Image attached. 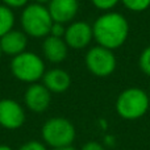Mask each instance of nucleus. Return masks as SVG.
I'll return each mask as SVG.
<instances>
[{"instance_id": "obj_1", "label": "nucleus", "mask_w": 150, "mask_h": 150, "mask_svg": "<svg viewBox=\"0 0 150 150\" xmlns=\"http://www.w3.org/2000/svg\"><path fill=\"white\" fill-rule=\"evenodd\" d=\"M93 40L96 44L109 50H116L129 37V23L120 12H103L92 24Z\"/></svg>"}, {"instance_id": "obj_2", "label": "nucleus", "mask_w": 150, "mask_h": 150, "mask_svg": "<svg viewBox=\"0 0 150 150\" xmlns=\"http://www.w3.org/2000/svg\"><path fill=\"white\" fill-rule=\"evenodd\" d=\"M53 18L45 4L30 3L23 8L20 16V24L23 32L28 37L33 38H45L50 34L53 25Z\"/></svg>"}, {"instance_id": "obj_3", "label": "nucleus", "mask_w": 150, "mask_h": 150, "mask_svg": "<svg viewBox=\"0 0 150 150\" xmlns=\"http://www.w3.org/2000/svg\"><path fill=\"white\" fill-rule=\"evenodd\" d=\"M150 99L145 90L138 87L125 88L116 99L115 108L121 119L138 120L149 111Z\"/></svg>"}, {"instance_id": "obj_4", "label": "nucleus", "mask_w": 150, "mask_h": 150, "mask_svg": "<svg viewBox=\"0 0 150 150\" xmlns=\"http://www.w3.org/2000/svg\"><path fill=\"white\" fill-rule=\"evenodd\" d=\"M42 142L52 149L71 146L76 137L74 124L69 119L62 116L50 117L44 122L41 128Z\"/></svg>"}, {"instance_id": "obj_5", "label": "nucleus", "mask_w": 150, "mask_h": 150, "mask_svg": "<svg viewBox=\"0 0 150 150\" xmlns=\"http://www.w3.org/2000/svg\"><path fill=\"white\" fill-rule=\"evenodd\" d=\"M11 73L17 80L28 84L38 83L46 73L44 58L33 52L25 50L24 53L12 58Z\"/></svg>"}, {"instance_id": "obj_6", "label": "nucleus", "mask_w": 150, "mask_h": 150, "mask_svg": "<svg viewBox=\"0 0 150 150\" xmlns=\"http://www.w3.org/2000/svg\"><path fill=\"white\" fill-rule=\"evenodd\" d=\"M86 67L92 75L98 78H107L115 73L117 67V58L113 50L100 45L91 47L84 57Z\"/></svg>"}, {"instance_id": "obj_7", "label": "nucleus", "mask_w": 150, "mask_h": 150, "mask_svg": "<svg viewBox=\"0 0 150 150\" xmlns=\"http://www.w3.org/2000/svg\"><path fill=\"white\" fill-rule=\"evenodd\" d=\"M63 40L67 44L69 49H86L93 41L92 25L86 21H73L66 26Z\"/></svg>"}, {"instance_id": "obj_8", "label": "nucleus", "mask_w": 150, "mask_h": 150, "mask_svg": "<svg viewBox=\"0 0 150 150\" xmlns=\"http://www.w3.org/2000/svg\"><path fill=\"white\" fill-rule=\"evenodd\" d=\"M25 109L18 101L5 98L0 100V127L8 130H16L25 122Z\"/></svg>"}, {"instance_id": "obj_9", "label": "nucleus", "mask_w": 150, "mask_h": 150, "mask_svg": "<svg viewBox=\"0 0 150 150\" xmlns=\"http://www.w3.org/2000/svg\"><path fill=\"white\" fill-rule=\"evenodd\" d=\"M24 103L30 112L44 113L52 103V92L42 83L29 84L24 93Z\"/></svg>"}, {"instance_id": "obj_10", "label": "nucleus", "mask_w": 150, "mask_h": 150, "mask_svg": "<svg viewBox=\"0 0 150 150\" xmlns=\"http://www.w3.org/2000/svg\"><path fill=\"white\" fill-rule=\"evenodd\" d=\"M47 9L54 23L66 25L75 21L79 12V0H50Z\"/></svg>"}, {"instance_id": "obj_11", "label": "nucleus", "mask_w": 150, "mask_h": 150, "mask_svg": "<svg viewBox=\"0 0 150 150\" xmlns=\"http://www.w3.org/2000/svg\"><path fill=\"white\" fill-rule=\"evenodd\" d=\"M42 54L47 62L53 65H59L67 58L69 46L63 38L54 36H47L42 41Z\"/></svg>"}, {"instance_id": "obj_12", "label": "nucleus", "mask_w": 150, "mask_h": 150, "mask_svg": "<svg viewBox=\"0 0 150 150\" xmlns=\"http://www.w3.org/2000/svg\"><path fill=\"white\" fill-rule=\"evenodd\" d=\"M26 46H28V36L23 30L12 29L0 38L1 53L12 58L25 52Z\"/></svg>"}, {"instance_id": "obj_13", "label": "nucleus", "mask_w": 150, "mask_h": 150, "mask_svg": "<svg viewBox=\"0 0 150 150\" xmlns=\"http://www.w3.org/2000/svg\"><path fill=\"white\" fill-rule=\"evenodd\" d=\"M42 84L52 93H63L70 88L71 76L66 70L61 67H54L46 70L42 76Z\"/></svg>"}, {"instance_id": "obj_14", "label": "nucleus", "mask_w": 150, "mask_h": 150, "mask_svg": "<svg viewBox=\"0 0 150 150\" xmlns=\"http://www.w3.org/2000/svg\"><path fill=\"white\" fill-rule=\"evenodd\" d=\"M16 17L13 9L4 4H0V38L8 32H11L15 26Z\"/></svg>"}, {"instance_id": "obj_15", "label": "nucleus", "mask_w": 150, "mask_h": 150, "mask_svg": "<svg viewBox=\"0 0 150 150\" xmlns=\"http://www.w3.org/2000/svg\"><path fill=\"white\" fill-rule=\"evenodd\" d=\"M120 3H122L128 11L134 13L145 12L150 8V0H120Z\"/></svg>"}, {"instance_id": "obj_16", "label": "nucleus", "mask_w": 150, "mask_h": 150, "mask_svg": "<svg viewBox=\"0 0 150 150\" xmlns=\"http://www.w3.org/2000/svg\"><path fill=\"white\" fill-rule=\"evenodd\" d=\"M138 66L144 74L150 76V45L141 52L140 58H138Z\"/></svg>"}, {"instance_id": "obj_17", "label": "nucleus", "mask_w": 150, "mask_h": 150, "mask_svg": "<svg viewBox=\"0 0 150 150\" xmlns=\"http://www.w3.org/2000/svg\"><path fill=\"white\" fill-rule=\"evenodd\" d=\"M92 5L101 12H109L120 3V0H91Z\"/></svg>"}, {"instance_id": "obj_18", "label": "nucleus", "mask_w": 150, "mask_h": 150, "mask_svg": "<svg viewBox=\"0 0 150 150\" xmlns=\"http://www.w3.org/2000/svg\"><path fill=\"white\" fill-rule=\"evenodd\" d=\"M17 150H47V146L42 141L38 140H29L20 146Z\"/></svg>"}, {"instance_id": "obj_19", "label": "nucleus", "mask_w": 150, "mask_h": 150, "mask_svg": "<svg viewBox=\"0 0 150 150\" xmlns=\"http://www.w3.org/2000/svg\"><path fill=\"white\" fill-rule=\"evenodd\" d=\"M65 32H66V25H65V24L53 23L49 36H54V37H59V38H63V36H65Z\"/></svg>"}, {"instance_id": "obj_20", "label": "nucleus", "mask_w": 150, "mask_h": 150, "mask_svg": "<svg viewBox=\"0 0 150 150\" xmlns=\"http://www.w3.org/2000/svg\"><path fill=\"white\" fill-rule=\"evenodd\" d=\"M29 0H1V3L7 7L12 8V9H16V8H24L26 4H28Z\"/></svg>"}, {"instance_id": "obj_21", "label": "nucleus", "mask_w": 150, "mask_h": 150, "mask_svg": "<svg viewBox=\"0 0 150 150\" xmlns=\"http://www.w3.org/2000/svg\"><path fill=\"white\" fill-rule=\"evenodd\" d=\"M80 150H105V148L96 141H90V142H86Z\"/></svg>"}, {"instance_id": "obj_22", "label": "nucleus", "mask_w": 150, "mask_h": 150, "mask_svg": "<svg viewBox=\"0 0 150 150\" xmlns=\"http://www.w3.org/2000/svg\"><path fill=\"white\" fill-rule=\"evenodd\" d=\"M0 150H15V149H12L8 145H0Z\"/></svg>"}, {"instance_id": "obj_23", "label": "nucleus", "mask_w": 150, "mask_h": 150, "mask_svg": "<svg viewBox=\"0 0 150 150\" xmlns=\"http://www.w3.org/2000/svg\"><path fill=\"white\" fill-rule=\"evenodd\" d=\"M52 150H75L73 146H66V148H58V149H52Z\"/></svg>"}, {"instance_id": "obj_24", "label": "nucleus", "mask_w": 150, "mask_h": 150, "mask_svg": "<svg viewBox=\"0 0 150 150\" xmlns=\"http://www.w3.org/2000/svg\"><path fill=\"white\" fill-rule=\"evenodd\" d=\"M34 3H40V4H47L50 0H33Z\"/></svg>"}, {"instance_id": "obj_25", "label": "nucleus", "mask_w": 150, "mask_h": 150, "mask_svg": "<svg viewBox=\"0 0 150 150\" xmlns=\"http://www.w3.org/2000/svg\"><path fill=\"white\" fill-rule=\"evenodd\" d=\"M1 55H3V53H1V49H0V61H1Z\"/></svg>"}, {"instance_id": "obj_26", "label": "nucleus", "mask_w": 150, "mask_h": 150, "mask_svg": "<svg viewBox=\"0 0 150 150\" xmlns=\"http://www.w3.org/2000/svg\"><path fill=\"white\" fill-rule=\"evenodd\" d=\"M148 95H149V99H150V90H149V92H148Z\"/></svg>"}]
</instances>
